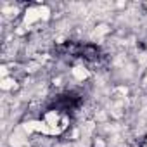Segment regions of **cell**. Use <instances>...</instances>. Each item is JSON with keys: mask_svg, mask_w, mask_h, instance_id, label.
Returning <instances> with one entry per match:
<instances>
[{"mask_svg": "<svg viewBox=\"0 0 147 147\" xmlns=\"http://www.w3.org/2000/svg\"><path fill=\"white\" fill-rule=\"evenodd\" d=\"M71 73H73V76H75L78 82L87 80V78H88V75H90V71H88L87 67H83V66H76V67H73V69H71Z\"/></svg>", "mask_w": 147, "mask_h": 147, "instance_id": "obj_1", "label": "cell"}, {"mask_svg": "<svg viewBox=\"0 0 147 147\" xmlns=\"http://www.w3.org/2000/svg\"><path fill=\"white\" fill-rule=\"evenodd\" d=\"M16 87V82H14V78H4L2 80V90L4 92H7V90H11V88H14Z\"/></svg>", "mask_w": 147, "mask_h": 147, "instance_id": "obj_2", "label": "cell"}, {"mask_svg": "<svg viewBox=\"0 0 147 147\" xmlns=\"http://www.w3.org/2000/svg\"><path fill=\"white\" fill-rule=\"evenodd\" d=\"M144 82H145V83H147V76H145V80H144Z\"/></svg>", "mask_w": 147, "mask_h": 147, "instance_id": "obj_3", "label": "cell"}]
</instances>
